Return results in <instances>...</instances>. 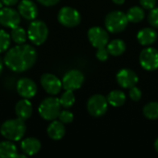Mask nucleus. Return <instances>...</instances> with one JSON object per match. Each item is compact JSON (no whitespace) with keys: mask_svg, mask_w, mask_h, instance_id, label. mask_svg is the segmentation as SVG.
Wrapping results in <instances>:
<instances>
[{"mask_svg":"<svg viewBox=\"0 0 158 158\" xmlns=\"http://www.w3.org/2000/svg\"><path fill=\"white\" fill-rule=\"evenodd\" d=\"M37 59L35 49L29 44H19L12 47L5 56L6 66L15 72H23L31 69Z\"/></svg>","mask_w":158,"mask_h":158,"instance_id":"obj_1","label":"nucleus"},{"mask_svg":"<svg viewBox=\"0 0 158 158\" xmlns=\"http://www.w3.org/2000/svg\"><path fill=\"white\" fill-rule=\"evenodd\" d=\"M65 132H66V130H65L64 123H62L60 120L59 121H57V120L52 121L47 128L48 136L51 139L56 140V141L62 139L65 135Z\"/></svg>","mask_w":158,"mask_h":158,"instance_id":"obj_19","label":"nucleus"},{"mask_svg":"<svg viewBox=\"0 0 158 158\" xmlns=\"http://www.w3.org/2000/svg\"><path fill=\"white\" fill-rule=\"evenodd\" d=\"M129 19L125 13L121 11H112L106 17L105 24L108 31L118 33L124 31L128 25Z\"/></svg>","mask_w":158,"mask_h":158,"instance_id":"obj_4","label":"nucleus"},{"mask_svg":"<svg viewBox=\"0 0 158 158\" xmlns=\"http://www.w3.org/2000/svg\"><path fill=\"white\" fill-rule=\"evenodd\" d=\"M107 49H108V52L110 55H112L114 56H118L125 52L126 44L122 40H119V39L113 40L112 42H110L108 44Z\"/></svg>","mask_w":158,"mask_h":158,"instance_id":"obj_22","label":"nucleus"},{"mask_svg":"<svg viewBox=\"0 0 158 158\" xmlns=\"http://www.w3.org/2000/svg\"><path fill=\"white\" fill-rule=\"evenodd\" d=\"M130 97L132 101H139L142 98V92L139 88H137L136 86H133L132 88H131L130 91Z\"/></svg>","mask_w":158,"mask_h":158,"instance_id":"obj_31","label":"nucleus"},{"mask_svg":"<svg viewBox=\"0 0 158 158\" xmlns=\"http://www.w3.org/2000/svg\"><path fill=\"white\" fill-rule=\"evenodd\" d=\"M114 3H116V4H118V5H122V4H124V2H125V0H112Z\"/></svg>","mask_w":158,"mask_h":158,"instance_id":"obj_35","label":"nucleus"},{"mask_svg":"<svg viewBox=\"0 0 158 158\" xmlns=\"http://www.w3.org/2000/svg\"><path fill=\"white\" fill-rule=\"evenodd\" d=\"M126 15L128 17L129 21L133 22V23H138L143 19L144 11L140 6H132L129 9V11Z\"/></svg>","mask_w":158,"mask_h":158,"instance_id":"obj_23","label":"nucleus"},{"mask_svg":"<svg viewBox=\"0 0 158 158\" xmlns=\"http://www.w3.org/2000/svg\"><path fill=\"white\" fill-rule=\"evenodd\" d=\"M11 38L12 40L18 44H22L26 42L27 40V37H28V33L24 31V29L17 26L15 28L12 29V31H11Z\"/></svg>","mask_w":158,"mask_h":158,"instance_id":"obj_24","label":"nucleus"},{"mask_svg":"<svg viewBox=\"0 0 158 158\" xmlns=\"http://www.w3.org/2000/svg\"><path fill=\"white\" fill-rule=\"evenodd\" d=\"M15 113H16L17 118H19L22 120L28 119L32 114L31 103L26 98L19 100L15 106Z\"/></svg>","mask_w":158,"mask_h":158,"instance_id":"obj_16","label":"nucleus"},{"mask_svg":"<svg viewBox=\"0 0 158 158\" xmlns=\"http://www.w3.org/2000/svg\"><path fill=\"white\" fill-rule=\"evenodd\" d=\"M17 154V147L11 143V141H4L0 143V158L16 157Z\"/></svg>","mask_w":158,"mask_h":158,"instance_id":"obj_20","label":"nucleus"},{"mask_svg":"<svg viewBox=\"0 0 158 158\" xmlns=\"http://www.w3.org/2000/svg\"><path fill=\"white\" fill-rule=\"evenodd\" d=\"M2 70H3V61H2V59L0 57V74L2 72Z\"/></svg>","mask_w":158,"mask_h":158,"instance_id":"obj_36","label":"nucleus"},{"mask_svg":"<svg viewBox=\"0 0 158 158\" xmlns=\"http://www.w3.org/2000/svg\"><path fill=\"white\" fill-rule=\"evenodd\" d=\"M142 6L145 9H153L156 4V0H140Z\"/></svg>","mask_w":158,"mask_h":158,"instance_id":"obj_32","label":"nucleus"},{"mask_svg":"<svg viewBox=\"0 0 158 158\" xmlns=\"http://www.w3.org/2000/svg\"><path fill=\"white\" fill-rule=\"evenodd\" d=\"M1 2L6 6H11L16 5L19 2V0H1Z\"/></svg>","mask_w":158,"mask_h":158,"instance_id":"obj_34","label":"nucleus"},{"mask_svg":"<svg viewBox=\"0 0 158 158\" xmlns=\"http://www.w3.org/2000/svg\"><path fill=\"white\" fill-rule=\"evenodd\" d=\"M148 19L152 26L158 28V7H154L153 9H151V12L148 16Z\"/></svg>","mask_w":158,"mask_h":158,"instance_id":"obj_29","label":"nucleus"},{"mask_svg":"<svg viewBox=\"0 0 158 158\" xmlns=\"http://www.w3.org/2000/svg\"><path fill=\"white\" fill-rule=\"evenodd\" d=\"M57 19L63 26L72 28L80 24L81 17L77 9L70 6H64L59 10Z\"/></svg>","mask_w":158,"mask_h":158,"instance_id":"obj_6","label":"nucleus"},{"mask_svg":"<svg viewBox=\"0 0 158 158\" xmlns=\"http://www.w3.org/2000/svg\"><path fill=\"white\" fill-rule=\"evenodd\" d=\"M59 120L62 122V123H71L73 121V114L70 112V111H68V110H64V111H61L59 116Z\"/></svg>","mask_w":158,"mask_h":158,"instance_id":"obj_28","label":"nucleus"},{"mask_svg":"<svg viewBox=\"0 0 158 158\" xmlns=\"http://www.w3.org/2000/svg\"><path fill=\"white\" fill-rule=\"evenodd\" d=\"M37 1L45 6H52L59 2V0H37Z\"/></svg>","mask_w":158,"mask_h":158,"instance_id":"obj_33","label":"nucleus"},{"mask_svg":"<svg viewBox=\"0 0 158 158\" xmlns=\"http://www.w3.org/2000/svg\"><path fill=\"white\" fill-rule=\"evenodd\" d=\"M1 8H2V2L0 1V9H1Z\"/></svg>","mask_w":158,"mask_h":158,"instance_id":"obj_38","label":"nucleus"},{"mask_svg":"<svg viewBox=\"0 0 158 158\" xmlns=\"http://www.w3.org/2000/svg\"><path fill=\"white\" fill-rule=\"evenodd\" d=\"M84 81V75L78 69H71L68 71L62 80V86L65 90L75 91L81 87Z\"/></svg>","mask_w":158,"mask_h":158,"instance_id":"obj_8","label":"nucleus"},{"mask_svg":"<svg viewBox=\"0 0 158 158\" xmlns=\"http://www.w3.org/2000/svg\"><path fill=\"white\" fill-rule=\"evenodd\" d=\"M59 99L55 97L45 98L39 106V114L45 120H55L58 118L61 110Z\"/></svg>","mask_w":158,"mask_h":158,"instance_id":"obj_3","label":"nucleus"},{"mask_svg":"<svg viewBox=\"0 0 158 158\" xmlns=\"http://www.w3.org/2000/svg\"><path fill=\"white\" fill-rule=\"evenodd\" d=\"M21 150L26 156H34L41 149V143L38 139L29 137L24 139L20 143Z\"/></svg>","mask_w":158,"mask_h":158,"instance_id":"obj_17","label":"nucleus"},{"mask_svg":"<svg viewBox=\"0 0 158 158\" xmlns=\"http://www.w3.org/2000/svg\"><path fill=\"white\" fill-rule=\"evenodd\" d=\"M141 66L146 70H156L158 69V51L153 47H147L141 52Z\"/></svg>","mask_w":158,"mask_h":158,"instance_id":"obj_9","label":"nucleus"},{"mask_svg":"<svg viewBox=\"0 0 158 158\" xmlns=\"http://www.w3.org/2000/svg\"><path fill=\"white\" fill-rule=\"evenodd\" d=\"M107 99L102 94H94L91 96L87 103V110L94 117H101L107 111Z\"/></svg>","mask_w":158,"mask_h":158,"instance_id":"obj_7","label":"nucleus"},{"mask_svg":"<svg viewBox=\"0 0 158 158\" xmlns=\"http://www.w3.org/2000/svg\"><path fill=\"white\" fill-rule=\"evenodd\" d=\"M155 148H156V150L158 152V139H156V141L155 143Z\"/></svg>","mask_w":158,"mask_h":158,"instance_id":"obj_37","label":"nucleus"},{"mask_svg":"<svg viewBox=\"0 0 158 158\" xmlns=\"http://www.w3.org/2000/svg\"><path fill=\"white\" fill-rule=\"evenodd\" d=\"M137 39L142 45H151L156 41L157 33L154 29L144 28L138 32Z\"/></svg>","mask_w":158,"mask_h":158,"instance_id":"obj_18","label":"nucleus"},{"mask_svg":"<svg viewBox=\"0 0 158 158\" xmlns=\"http://www.w3.org/2000/svg\"><path fill=\"white\" fill-rule=\"evenodd\" d=\"M59 102H60L61 106L65 108L71 107L75 103V95L73 94V91L66 90V92H64L61 97L59 98Z\"/></svg>","mask_w":158,"mask_h":158,"instance_id":"obj_25","label":"nucleus"},{"mask_svg":"<svg viewBox=\"0 0 158 158\" xmlns=\"http://www.w3.org/2000/svg\"><path fill=\"white\" fill-rule=\"evenodd\" d=\"M139 79L137 74L129 69H123L118 71L117 74V81L118 83L125 88V89H131L133 86H135L138 82Z\"/></svg>","mask_w":158,"mask_h":158,"instance_id":"obj_13","label":"nucleus"},{"mask_svg":"<svg viewBox=\"0 0 158 158\" xmlns=\"http://www.w3.org/2000/svg\"><path fill=\"white\" fill-rule=\"evenodd\" d=\"M10 44V35L3 30H0V53L5 52Z\"/></svg>","mask_w":158,"mask_h":158,"instance_id":"obj_27","label":"nucleus"},{"mask_svg":"<svg viewBox=\"0 0 158 158\" xmlns=\"http://www.w3.org/2000/svg\"><path fill=\"white\" fill-rule=\"evenodd\" d=\"M143 115L149 119L158 118V103L151 102L143 107Z\"/></svg>","mask_w":158,"mask_h":158,"instance_id":"obj_26","label":"nucleus"},{"mask_svg":"<svg viewBox=\"0 0 158 158\" xmlns=\"http://www.w3.org/2000/svg\"><path fill=\"white\" fill-rule=\"evenodd\" d=\"M0 132L1 135L8 141H19L26 132V125L24 120L19 118L8 119L1 125Z\"/></svg>","mask_w":158,"mask_h":158,"instance_id":"obj_2","label":"nucleus"},{"mask_svg":"<svg viewBox=\"0 0 158 158\" xmlns=\"http://www.w3.org/2000/svg\"><path fill=\"white\" fill-rule=\"evenodd\" d=\"M17 91L21 97L30 99L36 94L37 86L32 80L28 78H22L19 80L17 83Z\"/></svg>","mask_w":158,"mask_h":158,"instance_id":"obj_14","label":"nucleus"},{"mask_svg":"<svg viewBox=\"0 0 158 158\" xmlns=\"http://www.w3.org/2000/svg\"><path fill=\"white\" fill-rule=\"evenodd\" d=\"M88 39L93 46L96 48L104 47L108 43V34L101 27H93L88 31Z\"/></svg>","mask_w":158,"mask_h":158,"instance_id":"obj_11","label":"nucleus"},{"mask_svg":"<svg viewBox=\"0 0 158 158\" xmlns=\"http://www.w3.org/2000/svg\"><path fill=\"white\" fill-rule=\"evenodd\" d=\"M107 102L108 104H110L112 106L115 107H118L124 105L125 101H126V95L123 92L116 90V91H112L108 94L107 95Z\"/></svg>","mask_w":158,"mask_h":158,"instance_id":"obj_21","label":"nucleus"},{"mask_svg":"<svg viewBox=\"0 0 158 158\" xmlns=\"http://www.w3.org/2000/svg\"><path fill=\"white\" fill-rule=\"evenodd\" d=\"M109 56V52L107 47L106 48V46L104 47H100L97 48V52H96V57L100 60V61H106Z\"/></svg>","mask_w":158,"mask_h":158,"instance_id":"obj_30","label":"nucleus"},{"mask_svg":"<svg viewBox=\"0 0 158 158\" xmlns=\"http://www.w3.org/2000/svg\"><path fill=\"white\" fill-rule=\"evenodd\" d=\"M18 9L20 16L29 20L34 19L38 15L37 6L31 0H21L19 4Z\"/></svg>","mask_w":158,"mask_h":158,"instance_id":"obj_15","label":"nucleus"},{"mask_svg":"<svg viewBox=\"0 0 158 158\" xmlns=\"http://www.w3.org/2000/svg\"><path fill=\"white\" fill-rule=\"evenodd\" d=\"M27 33L32 44L35 45H41L47 39L48 28L44 22L41 20H34L30 24Z\"/></svg>","mask_w":158,"mask_h":158,"instance_id":"obj_5","label":"nucleus"},{"mask_svg":"<svg viewBox=\"0 0 158 158\" xmlns=\"http://www.w3.org/2000/svg\"><path fill=\"white\" fill-rule=\"evenodd\" d=\"M41 84L44 91L49 94H57L62 86V81L55 75L50 73H45L41 77Z\"/></svg>","mask_w":158,"mask_h":158,"instance_id":"obj_12","label":"nucleus"},{"mask_svg":"<svg viewBox=\"0 0 158 158\" xmlns=\"http://www.w3.org/2000/svg\"><path fill=\"white\" fill-rule=\"evenodd\" d=\"M20 22V14L10 8L4 7L0 9V24L4 27L13 29L19 25Z\"/></svg>","mask_w":158,"mask_h":158,"instance_id":"obj_10","label":"nucleus"}]
</instances>
